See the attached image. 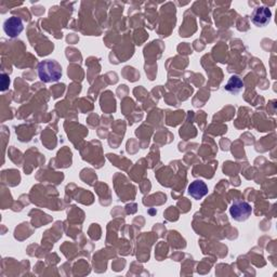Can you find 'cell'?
Instances as JSON below:
<instances>
[{"mask_svg": "<svg viewBox=\"0 0 277 277\" xmlns=\"http://www.w3.org/2000/svg\"><path fill=\"white\" fill-rule=\"evenodd\" d=\"M187 192L194 199L199 201V199H202L208 194V186L204 181L195 180L188 185Z\"/></svg>", "mask_w": 277, "mask_h": 277, "instance_id": "5b68a950", "label": "cell"}, {"mask_svg": "<svg viewBox=\"0 0 277 277\" xmlns=\"http://www.w3.org/2000/svg\"><path fill=\"white\" fill-rule=\"evenodd\" d=\"M272 12L270 9L265 6L257 7L251 13V22H253L258 27H264L271 21Z\"/></svg>", "mask_w": 277, "mask_h": 277, "instance_id": "3957f363", "label": "cell"}, {"mask_svg": "<svg viewBox=\"0 0 277 277\" xmlns=\"http://www.w3.org/2000/svg\"><path fill=\"white\" fill-rule=\"evenodd\" d=\"M230 213L234 220L242 222L249 219V216L253 213V208H251V206L246 202L237 201L234 202L233 205L231 206Z\"/></svg>", "mask_w": 277, "mask_h": 277, "instance_id": "7a4b0ae2", "label": "cell"}, {"mask_svg": "<svg viewBox=\"0 0 277 277\" xmlns=\"http://www.w3.org/2000/svg\"><path fill=\"white\" fill-rule=\"evenodd\" d=\"M38 76L43 82H54L62 77V68L54 60H46L38 64Z\"/></svg>", "mask_w": 277, "mask_h": 277, "instance_id": "6da1fadb", "label": "cell"}, {"mask_svg": "<svg viewBox=\"0 0 277 277\" xmlns=\"http://www.w3.org/2000/svg\"><path fill=\"white\" fill-rule=\"evenodd\" d=\"M9 85H10V79H9V76L5 73L2 74V91H6L9 88Z\"/></svg>", "mask_w": 277, "mask_h": 277, "instance_id": "52a82bcc", "label": "cell"}, {"mask_svg": "<svg viewBox=\"0 0 277 277\" xmlns=\"http://www.w3.org/2000/svg\"><path fill=\"white\" fill-rule=\"evenodd\" d=\"M23 22L21 19L16 16H11L9 17L8 20H6L4 24V31L8 35L9 37L14 38L17 35H20L23 32Z\"/></svg>", "mask_w": 277, "mask_h": 277, "instance_id": "277c9868", "label": "cell"}, {"mask_svg": "<svg viewBox=\"0 0 277 277\" xmlns=\"http://www.w3.org/2000/svg\"><path fill=\"white\" fill-rule=\"evenodd\" d=\"M242 87H244V82L238 76H232L228 84L225 85L224 89L230 93H238L242 89Z\"/></svg>", "mask_w": 277, "mask_h": 277, "instance_id": "8992f818", "label": "cell"}]
</instances>
